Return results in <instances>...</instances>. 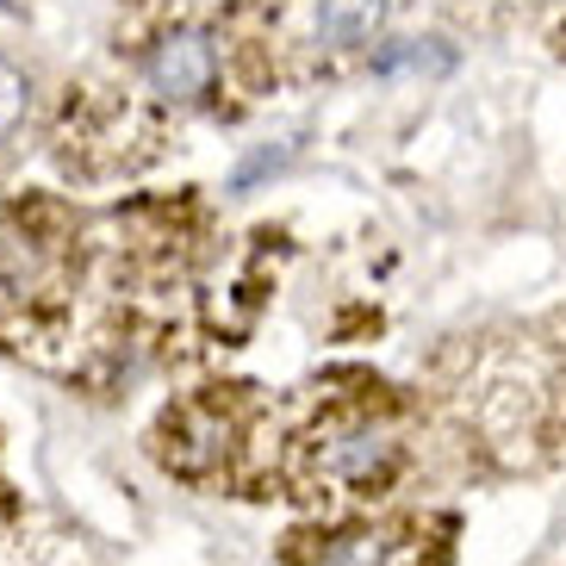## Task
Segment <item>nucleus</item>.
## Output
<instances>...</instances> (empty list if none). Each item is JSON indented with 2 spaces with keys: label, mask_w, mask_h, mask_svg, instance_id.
<instances>
[{
  "label": "nucleus",
  "mask_w": 566,
  "mask_h": 566,
  "mask_svg": "<svg viewBox=\"0 0 566 566\" xmlns=\"http://www.w3.org/2000/svg\"><path fill=\"white\" fill-rule=\"evenodd\" d=\"M144 75H150V87L163 94V101L193 106V101H206L212 82H218V44L206 32H193V25H181V32H168V38L150 44Z\"/></svg>",
  "instance_id": "f257e3e1"
},
{
  "label": "nucleus",
  "mask_w": 566,
  "mask_h": 566,
  "mask_svg": "<svg viewBox=\"0 0 566 566\" xmlns=\"http://www.w3.org/2000/svg\"><path fill=\"white\" fill-rule=\"evenodd\" d=\"M317 467H324V480H336V485H374L399 467V436L386 430V423H374V417L343 423V430L324 436Z\"/></svg>",
  "instance_id": "f03ea898"
},
{
  "label": "nucleus",
  "mask_w": 566,
  "mask_h": 566,
  "mask_svg": "<svg viewBox=\"0 0 566 566\" xmlns=\"http://www.w3.org/2000/svg\"><path fill=\"white\" fill-rule=\"evenodd\" d=\"M317 25L331 44H361L386 25V0H317Z\"/></svg>",
  "instance_id": "7ed1b4c3"
},
{
  "label": "nucleus",
  "mask_w": 566,
  "mask_h": 566,
  "mask_svg": "<svg viewBox=\"0 0 566 566\" xmlns=\"http://www.w3.org/2000/svg\"><path fill=\"white\" fill-rule=\"evenodd\" d=\"M317 566H399V548H392V535H343L331 548L317 554Z\"/></svg>",
  "instance_id": "20e7f679"
},
{
  "label": "nucleus",
  "mask_w": 566,
  "mask_h": 566,
  "mask_svg": "<svg viewBox=\"0 0 566 566\" xmlns=\"http://www.w3.org/2000/svg\"><path fill=\"white\" fill-rule=\"evenodd\" d=\"M25 106H32V82H25V75L0 56V144L25 125Z\"/></svg>",
  "instance_id": "39448f33"
}]
</instances>
